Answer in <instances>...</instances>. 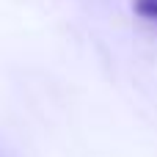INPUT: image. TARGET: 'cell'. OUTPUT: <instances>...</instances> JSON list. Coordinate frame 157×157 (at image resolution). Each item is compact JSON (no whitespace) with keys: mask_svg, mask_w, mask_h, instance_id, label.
<instances>
[{"mask_svg":"<svg viewBox=\"0 0 157 157\" xmlns=\"http://www.w3.org/2000/svg\"><path fill=\"white\" fill-rule=\"evenodd\" d=\"M132 8H135V14H141L144 19L157 22V0H135Z\"/></svg>","mask_w":157,"mask_h":157,"instance_id":"1","label":"cell"}]
</instances>
